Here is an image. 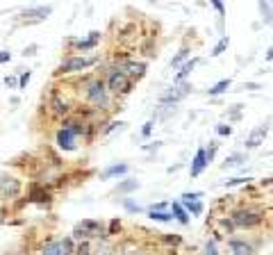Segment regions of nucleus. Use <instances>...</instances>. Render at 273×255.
Wrapping results in <instances>:
<instances>
[{"instance_id":"6e6552de","label":"nucleus","mask_w":273,"mask_h":255,"mask_svg":"<svg viewBox=\"0 0 273 255\" xmlns=\"http://www.w3.org/2000/svg\"><path fill=\"white\" fill-rule=\"evenodd\" d=\"M55 144L64 153H73V151H78V135L71 132L69 128H59L57 135H55Z\"/></svg>"},{"instance_id":"7c9ffc66","label":"nucleus","mask_w":273,"mask_h":255,"mask_svg":"<svg viewBox=\"0 0 273 255\" xmlns=\"http://www.w3.org/2000/svg\"><path fill=\"white\" fill-rule=\"evenodd\" d=\"M32 80V71H21V75H18V89H25L28 87V82Z\"/></svg>"},{"instance_id":"c85d7f7f","label":"nucleus","mask_w":273,"mask_h":255,"mask_svg":"<svg viewBox=\"0 0 273 255\" xmlns=\"http://www.w3.org/2000/svg\"><path fill=\"white\" fill-rule=\"evenodd\" d=\"M182 205H187V203H196V201H200V198H203V192H185L182 194Z\"/></svg>"},{"instance_id":"9b49d317","label":"nucleus","mask_w":273,"mask_h":255,"mask_svg":"<svg viewBox=\"0 0 273 255\" xmlns=\"http://www.w3.org/2000/svg\"><path fill=\"white\" fill-rule=\"evenodd\" d=\"M18 194H21V182H18L16 178L0 176V198H3V201L16 198Z\"/></svg>"},{"instance_id":"4be33fe9","label":"nucleus","mask_w":273,"mask_h":255,"mask_svg":"<svg viewBox=\"0 0 273 255\" xmlns=\"http://www.w3.org/2000/svg\"><path fill=\"white\" fill-rule=\"evenodd\" d=\"M246 162V153H232V155L225 157V162L221 166L223 169H237V166H241Z\"/></svg>"},{"instance_id":"cd10ccee","label":"nucleus","mask_w":273,"mask_h":255,"mask_svg":"<svg viewBox=\"0 0 273 255\" xmlns=\"http://www.w3.org/2000/svg\"><path fill=\"white\" fill-rule=\"evenodd\" d=\"M185 210L189 212V217H200V214H203V210H205V205H203L200 201H196V203H187Z\"/></svg>"},{"instance_id":"f257e3e1","label":"nucleus","mask_w":273,"mask_h":255,"mask_svg":"<svg viewBox=\"0 0 273 255\" xmlns=\"http://www.w3.org/2000/svg\"><path fill=\"white\" fill-rule=\"evenodd\" d=\"M84 98H87V103L94 107L96 112H100V110L105 112V110H109V105H112L107 82L100 78H91L89 82H84Z\"/></svg>"},{"instance_id":"a211bd4d","label":"nucleus","mask_w":273,"mask_h":255,"mask_svg":"<svg viewBox=\"0 0 273 255\" xmlns=\"http://www.w3.org/2000/svg\"><path fill=\"white\" fill-rule=\"evenodd\" d=\"M130 171V166L125 162H119V164H112L107 166L105 171H100V180H109V178H119V176H125Z\"/></svg>"},{"instance_id":"a18cd8bd","label":"nucleus","mask_w":273,"mask_h":255,"mask_svg":"<svg viewBox=\"0 0 273 255\" xmlns=\"http://www.w3.org/2000/svg\"><path fill=\"white\" fill-rule=\"evenodd\" d=\"M141 255H148V253H141Z\"/></svg>"},{"instance_id":"f8f14e48","label":"nucleus","mask_w":273,"mask_h":255,"mask_svg":"<svg viewBox=\"0 0 273 255\" xmlns=\"http://www.w3.org/2000/svg\"><path fill=\"white\" fill-rule=\"evenodd\" d=\"M119 69L123 71L132 82H136V80H141L146 75V62H132V59H130V62H121Z\"/></svg>"},{"instance_id":"bb28decb","label":"nucleus","mask_w":273,"mask_h":255,"mask_svg":"<svg viewBox=\"0 0 273 255\" xmlns=\"http://www.w3.org/2000/svg\"><path fill=\"white\" fill-rule=\"evenodd\" d=\"M228 46H230V39H228L225 34H223V37L219 39V44H216L214 48H212V53H210V55H212V57H219V55H223V53H225Z\"/></svg>"},{"instance_id":"412c9836","label":"nucleus","mask_w":273,"mask_h":255,"mask_svg":"<svg viewBox=\"0 0 273 255\" xmlns=\"http://www.w3.org/2000/svg\"><path fill=\"white\" fill-rule=\"evenodd\" d=\"M139 189V180H132V178H128V180H121L119 185L114 187L112 194H121V196H125V194H132Z\"/></svg>"},{"instance_id":"ea45409f","label":"nucleus","mask_w":273,"mask_h":255,"mask_svg":"<svg viewBox=\"0 0 273 255\" xmlns=\"http://www.w3.org/2000/svg\"><path fill=\"white\" fill-rule=\"evenodd\" d=\"M212 7H214L216 12H219V18H223V16H225V5H223V3H219V0H214V3H212Z\"/></svg>"},{"instance_id":"7ed1b4c3","label":"nucleus","mask_w":273,"mask_h":255,"mask_svg":"<svg viewBox=\"0 0 273 255\" xmlns=\"http://www.w3.org/2000/svg\"><path fill=\"white\" fill-rule=\"evenodd\" d=\"M96 62H98V57H82V55H69V57L57 66L55 75H71V73H80V71H87L89 66H94Z\"/></svg>"},{"instance_id":"0eeeda50","label":"nucleus","mask_w":273,"mask_h":255,"mask_svg":"<svg viewBox=\"0 0 273 255\" xmlns=\"http://www.w3.org/2000/svg\"><path fill=\"white\" fill-rule=\"evenodd\" d=\"M191 87L189 82H182V84H175V87H171V89H166L164 94L160 96V105H166V107H173L175 103H180L182 98H187V96L191 94Z\"/></svg>"},{"instance_id":"393cba45","label":"nucleus","mask_w":273,"mask_h":255,"mask_svg":"<svg viewBox=\"0 0 273 255\" xmlns=\"http://www.w3.org/2000/svg\"><path fill=\"white\" fill-rule=\"evenodd\" d=\"M189 53H191L189 48H182L180 53L175 55L173 59H171V69H180L182 64H187V62H189V59H187V57H189Z\"/></svg>"},{"instance_id":"37998d69","label":"nucleus","mask_w":273,"mask_h":255,"mask_svg":"<svg viewBox=\"0 0 273 255\" xmlns=\"http://www.w3.org/2000/svg\"><path fill=\"white\" fill-rule=\"evenodd\" d=\"M266 62H273V46L269 48V53H266Z\"/></svg>"},{"instance_id":"79ce46f5","label":"nucleus","mask_w":273,"mask_h":255,"mask_svg":"<svg viewBox=\"0 0 273 255\" xmlns=\"http://www.w3.org/2000/svg\"><path fill=\"white\" fill-rule=\"evenodd\" d=\"M12 62V53L9 50H0V64H9Z\"/></svg>"},{"instance_id":"20e7f679","label":"nucleus","mask_w":273,"mask_h":255,"mask_svg":"<svg viewBox=\"0 0 273 255\" xmlns=\"http://www.w3.org/2000/svg\"><path fill=\"white\" fill-rule=\"evenodd\" d=\"M107 89H109V94H114V96H125V94H130L132 91V80L128 78V75L123 73V71L119 69V66H114V69H109V75H107Z\"/></svg>"},{"instance_id":"9d476101","label":"nucleus","mask_w":273,"mask_h":255,"mask_svg":"<svg viewBox=\"0 0 273 255\" xmlns=\"http://www.w3.org/2000/svg\"><path fill=\"white\" fill-rule=\"evenodd\" d=\"M266 135H269V123H260V125H257V128H253V130H251V135L246 137V141H244L246 151L260 148V146L264 144Z\"/></svg>"},{"instance_id":"1a4fd4ad","label":"nucleus","mask_w":273,"mask_h":255,"mask_svg":"<svg viewBox=\"0 0 273 255\" xmlns=\"http://www.w3.org/2000/svg\"><path fill=\"white\" fill-rule=\"evenodd\" d=\"M71 253H75L73 251V237H66L64 242L62 239H53V242H48L41 248V255H71Z\"/></svg>"},{"instance_id":"f704fd0d","label":"nucleus","mask_w":273,"mask_h":255,"mask_svg":"<svg viewBox=\"0 0 273 255\" xmlns=\"http://www.w3.org/2000/svg\"><path fill=\"white\" fill-rule=\"evenodd\" d=\"M153 128H155V121L150 119L148 123H144V128H141V137H144V139H148V137L153 135Z\"/></svg>"},{"instance_id":"58836bf2","label":"nucleus","mask_w":273,"mask_h":255,"mask_svg":"<svg viewBox=\"0 0 273 255\" xmlns=\"http://www.w3.org/2000/svg\"><path fill=\"white\" fill-rule=\"evenodd\" d=\"M37 50H39V46H37V44H30L21 55H23V57H32V55H37Z\"/></svg>"},{"instance_id":"4468645a","label":"nucleus","mask_w":273,"mask_h":255,"mask_svg":"<svg viewBox=\"0 0 273 255\" xmlns=\"http://www.w3.org/2000/svg\"><path fill=\"white\" fill-rule=\"evenodd\" d=\"M207 166H210V162H207V153H205V148H198L196 155H194V160H191V164H189V176L198 178Z\"/></svg>"},{"instance_id":"ddd939ff","label":"nucleus","mask_w":273,"mask_h":255,"mask_svg":"<svg viewBox=\"0 0 273 255\" xmlns=\"http://www.w3.org/2000/svg\"><path fill=\"white\" fill-rule=\"evenodd\" d=\"M100 39H103V34H100L98 30H94V32H89L87 39H71V44L75 46L78 53H87V50H94L96 46L100 44Z\"/></svg>"},{"instance_id":"c9c22d12","label":"nucleus","mask_w":273,"mask_h":255,"mask_svg":"<svg viewBox=\"0 0 273 255\" xmlns=\"http://www.w3.org/2000/svg\"><path fill=\"white\" fill-rule=\"evenodd\" d=\"M216 148H219V144H216V141H210V146H207V148H205V153H207V162H214Z\"/></svg>"},{"instance_id":"f3484780","label":"nucleus","mask_w":273,"mask_h":255,"mask_svg":"<svg viewBox=\"0 0 273 255\" xmlns=\"http://www.w3.org/2000/svg\"><path fill=\"white\" fill-rule=\"evenodd\" d=\"M50 112H53L55 116H66L71 112V103L69 100H64L59 94H55L53 100H50Z\"/></svg>"},{"instance_id":"a19ab883","label":"nucleus","mask_w":273,"mask_h":255,"mask_svg":"<svg viewBox=\"0 0 273 255\" xmlns=\"http://www.w3.org/2000/svg\"><path fill=\"white\" fill-rule=\"evenodd\" d=\"M121 230V221L119 219H112V223H109V230H107V235H116Z\"/></svg>"},{"instance_id":"423d86ee","label":"nucleus","mask_w":273,"mask_h":255,"mask_svg":"<svg viewBox=\"0 0 273 255\" xmlns=\"http://www.w3.org/2000/svg\"><path fill=\"white\" fill-rule=\"evenodd\" d=\"M230 221H232L235 228H246V230H248V228H257L262 223V212L251 210V207H246V210H237L230 217Z\"/></svg>"},{"instance_id":"a878e982","label":"nucleus","mask_w":273,"mask_h":255,"mask_svg":"<svg viewBox=\"0 0 273 255\" xmlns=\"http://www.w3.org/2000/svg\"><path fill=\"white\" fill-rule=\"evenodd\" d=\"M230 84H232L230 78H228V80H221V82H216L214 87H212V89H207V94H210V96H221L223 91L230 89Z\"/></svg>"},{"instance_id":"dca6fc26","label":"nucleus","mask_w":273,"mask_h":255,"mask_svg":"<svg viewBox=\"0 0 273 255\" xmlns=\"http://www.w3.org/2000/svg\"><path fill=\"white\" fill-rule=\"evenodd\" d=\"M30 201L32 203H41V205H48L50 201H53V194H50L46 187H41V185H32L30 187Z\"/></svg>"},{"instance_id":"c756f323","label":"nucleus","mask_w":273,"mask_h":255,"mask_svg":"<svg viewBox=\"0 0 273 255\" xmlns=\"http://www.w3.org/2000/svg\"><path fill=\"white\" fill-rule=\"evenodd\" d=\"M123 207L128 210L130 214H139V212H144V207L139 205V203H134L132 198H123Z\"/></svg>"},{"instance_id":"39448f33","label":"nucleus","mask_w":273,"mask_h":255,"mask_svg":"<svg viewBox=\"0 0 273 255\" xmlns=\"http://www.w3.org/2000/svg\"><path fill=\"white\" fill-rule=\"evenodd\" d=\"M50 14H53V5H37V7H30L21 12L16 21L18 25H37V23H43Z\"/></svg>"},{"instance_id":"72a5a7b5","label":"nucleus","mask_w":273,"mask_h":255,"mask_svg":"<svg viewBox=\"0 0 273 255\" xmlns=\"http://www.w3.org/2000/svg\"><path fill=\"white\" fill-rule=\"evenodd\" d=\"M251 178H230V180L223 182V187H237V185H246Z\"/></svg>"},{"instance_id":"5701e85b","label":"nucleus","mask_w":273,"mask_h":255,"mask_svg":"<svg viewBox=\"0 0 273 255\" xmlns=\"http://www.w3.org/2000/svg\"><path fill=\"white\" fill-rule=\"evenodd\" d=\"M257 9H260V14H262V23L271 25L273 23V5L262 0V3H257Z\"/></svg>"},{"instance_id":"6ab92c4d","label":"nucleus","mask_w":273,"mask_h":255,"mask_svg":"<svg viewBox=\"0 0 273 255\" xmlns=\"http://www.w3.org/2000/svg\"><path fill=\"white\" fill-rule=\"evenodd\" d=\"M171 214H173V219L178 223H182V226H189V212L185 210V205H182L180 201L171 203Z\"/></svg>"},{"instance_id":"2eb2a0df","label":"nucleus","mask_w":273,"mask_h":255,"mask_svg":"<svg viewBox=\"0 0 273 255\" xmlns=\"http://www.w3.org/2000/svg\"><path fill=\"white\" fill-rule=\"evenodd\" d=\"M228 248L232 255H255V246L246 239H228Z\"/></svg>"},{"instance_id":"e433bc0d","label":"nucleus","mask_w":273,"mask_h":255,"mask_svg":"<svg viewBox=\"0 0 273 255\" xmlns=\"http://www.w3.org/2000/svg\"><path fill=\"white\" fill-rule=\"evenodd\" d=\"M123 125H125L123 121H112V123H109V125L103 130V135H105V137H107V135H112V132L116 130V128H119V130H121V128H123Z\"/></svg>"},{"instance_id":"aec40b11","label":"nucleus","mask_w":273,"mask_h":255,"mask_svg":"<svg viewBox=\"0 0 273 255\" xmlns=\"http://www.w3.org/2000/svg\"><path fill=\"white\" fill-rule=\"evenodd\" d=\"M196 64H198V57H191L187 64H182L180 71H178V75H175V84H182V82H185V80L191 75V71L196 69Z\"/></svg>"},{"instance_id":"4c0bfd02","label":"nucleus","mask_w":273,"mask_h":255,"mask_svg":"<svg viewBox=\"0 0 273 255\" xmlns=\"http://www.w3.org/2000/svg\"><path fill=\"white\" fill-rule=\"evenodd\" d=\"M5 87H9V89H18L16 75H5Z\"/></svg>"},{"instance_id":"473e14b6","label":"nucleus","mask_w":273,"mask_h":255,"mask_svg":"<svg viewBox=\"0 0 273 255\" xmlns=\"http://www.w3.org/2000/svg\"><path fill=\"white\" fill-rule=\"evenodd\" d=\"M216 135L219 137H230L232 135V125L230 123H219L216 125Z\"/></svg>"},{"instance_id":"f03ea898","label":"nucleus","mask_w":273,"mask_h":255,"mask_svg":"<svg viewBox=\"0 0 273 255\" xmlns=\"http://www.w3.org/2000/svg\"><path fill=\"white\" fill-rule=\"evenodd\" d=\"M100 237H107V230H105V226L98 219H82L73 228V239H80V242H91V239Z\"/></svg>"},{"instance_id":"b1692460","label":"nucleus","mask_w":273,"mask_h":255,"mask_svg":"<svg viewBox=\"0 0 273 255\" xmlns=\"http://www.w3.org/2000/svg\"><path fill=\"white\" fill-rule=\"evenodd\" d=\"M148 217L153 219V221H160V223L173 221V214H171V210H150V207H148Z\"/></svg>"},{"instance_id":"2f4dec72","label":"nucleus","mask_w":273,"mask_h":255,"mask_svg":"<svg viewBox=\"0 0 273 255\" xmlns=\"http://www.w3.org/2000/svg\"><path fill=\"white\" fill-rule=\"evenodd\" d=\"M203 255H219V248H216V242H214V239L205 242V246H203Z\"/></svg>"},{"instance_id":"49530a36","label":"nucleus","mask_w":273,"mask_h":255,"mask_svg":"<svg viewBox=\"0 0 273 255\" xmlns=\"http://www.w3.org/2000/svg\"><path fill=\"white\" fill-rule=\"evenodd\" d=\"M91 255H94V253H91Z\"/></svg>"},{"instance_id":"c03bdc74","label":"nucleus","mask_w":273,"mask_h":255,"mask_svg":"<svg viewBox=\"0 0 273 255\" xmlns=\"http://www.w3.org/2000/svg\"><path fill=\"white\" fill-rule=\"evenodd\" d=\"M244 89H257V84L255 82H248V84H244Z\"/></svg>"}]
</instances>
